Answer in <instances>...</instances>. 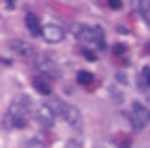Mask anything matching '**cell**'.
Instances as JSON below:
<instances>
[{
	"instance_id": "6da1fadb",
	"label": "cell",
	"mask_w": 150,
	"mask_h": 148,
	"mask_svg": "<svg viewBox=\"0 0 150 148\" xmlns=\"http://www.w3.org/2000/svg\"><path fill=\"white\" fill-rule=\"evenodd\" d=\"M33 110V102L27 94H19L8 106L6 115L2 117V125L6 129H23L27 125V117Z\"/></svg>"
},
{
	"instance_id": "7a4b0ae2",
	"label": "cell",
	"mask_w": 150,
	"mask_h": 148,
	"mask_svg": "<svg viewBox=\"0 0 150 148\" xmlns=\"http://www.w3.org/2000/svg\"><path fill=\"white\" fill-rule=\"evenodd\" d=\"M48 106L54 110V115L63 117V119H65V123H67L69 127H77V129L81 127L83 117H81V110H79L77 106H73V104L65 102L63 98H52V102H50Z\"/></svg>"
},
{
	"instance_id": "3957f363",
	"label": "cell",
	"mask_w": 150,
	"mask_h": 148,
	"mask_svg": "<svg viewBox=\"0 0 150 148\" xmlns=\"http://www.w3.org/2000/svg\"><path fill=\"white\" fill-rule=\"evenodd\" d=\"M75 33H77L79 42L94 48H104V31L98 25H81L75 29Z\"/></svg>"
},
{
	"instance_id": "277c9868",
	"label": "cell",
	"mask_w": 150,
	"mask_h": 148,
	"mask_svg": "<svg viewBox=\"0 0 150 148\" xmlns=\"http://www.w3.org/2000/svg\"><path fill=\"white\" fill-rule=\"evenodd\" d=\"M127 119L134 129H144L150 123V110L142 104V102H134L127 110Z\"/></svg>"
},
{
	"instance_id": "5b68a950",
	"label": "cell",
	"mask_w": 150,
	"mask_h": 148,
	"mask_svg": "<svg viewBox=\"0 0 150 148\" xmlns=\"http://www.w3.org/2000/svg\"><path fill=\"white\" fill-rule=\"evenodd\" d=\"M33 65H35L38 71H40L42 77H52V79H56V77L61 75L59 65H56L50 57H46V54H35V57H33Z\"/></svg>"
},
{
	"instance_id": "8992f818",
	"label": "cell",
	"mask_w": 150,
	"mask_h": 148,
	"mask_svg": "<svg viewBox=\"0 0 150 148\" xmlns=\"http://www.w3.org/2000/svg\"><path fill=\"white\" fill-rule=\"evenodd\" d=\"M31 113H33L35 121L40 123L42 127H52V125H54L56 115H54V110H52L48 104H38V106H33Z\"/></svg>"
},
{
	"instance_id": "52a82bcc",
	"label": "cell",
	"mask_w": 150,
	"mask_h": 148,
	"mask_svg": "<svg viewBox=\"0 0 150 148\" xmlns=\"http://www.w3.org/2000/svg\"><path fill=\"white\" fill-rule=\"evenodd\" d=\"M11 50L15 52V54H19V57H23V59H33L35 57V46L31 44V42H27V40H19V38H15V40H11Z\"/></svg>"
},
{
	"instance_id": "ba28073f",
	"label": "cell",
	"mask_w": 150,
	"mask_h": 148,
	"mask_svg": "<svg viewBox=\"0 0 150 148\" xmlns=\"http://www.w3.org/2000/svg\"><path fill=\"white\" fill-rule=\"evenodd\" d=\"M42 35H44V40L50 42V44H61L65 40V29L61 25H54V23H48L42 27Z\"/></svg>"
},
{
	"instance_id": "9c48e42d",
	"label": "cell",
	"mask_w": 150,
	"mask_h": 148,
	"mask_svg": "<svg viewBox=\"0 0 150 148\" xmlns=\"http://www.w3.org/2000/svg\"><path fill=\"white\" fill-rule=\"evenodd\" d=\"M25 25L31 31V35H42V23H40V19H38L33 13H27L25 15Z\"/></svg>"
},
{
	"instance_id": "30bf717a",
	"label": "cell",
	"mask_w": 150,
	"mask_h": 148,
	"mask_svg": "<svg viewBox=\"0 0 150 148\" xmlns=\"http://www.w3.org/2000/svg\"><path fill=\"white\" fill-rule=\"evenodd\" d=\"M33 88L40 92V94H44V96H50V92H52V88H50V84L46 81V77H35L33 79Z\"/></svg>"
},
{
	"instance_id": "8fae6325",
	"label": "cell",
	"mask_w": 150,
	"mask_h": 148,
	"mask_svg": "<svg viewBox=\"0 0 150 148\" xmlns=\"http://www.w3.org/2000/svg\"><path fill=\"white\" fill-rule=\"evenodd\" d=\"M138 84H140V88H144V90L150 88V67H144V69L140 71V79H138Z\"/></svg>"
},
{
	"instance_id": "7c38bea8",
	"label": "cell",
	"mask_w": 150,
	"mask_h": 148,
	"mask_svg": "<svg viewBox=\"0 0 150 148\" xmlns=\"http://www.w3.org/2000/svg\"><path fill=\"white\" fill-rule=\"evenodd\" d=\"M94 81V75L90 71H79L77 73V84H81V86H90Z\"/></svg>"
},
{
	"instance_id": "4fadbf2b",
	"label": "cell",
	"mask_w": 150,
	"mask_h": 148,
	"mask_svg": "<svg viewBox=\"0 0 150 148\" xmlns=\"http://www.w3.org/2000/svg\"><path fill=\"white\" fill-rule=\"evenodd\" d=\"M108 6L115 8V11H119V8L123 6V2H121V0H108Z\"/></svg>"
},
{
	"instance_id": "5bb4252c",
	"label": "cell",
	"mask_w": 150,
	"mask_h": 148,
	"mask_svg": "<svg viewBox=\"0 0 150 148\" xmlns=\"http://www.w3.org/2000/svg\"><path fill=\"white\" fill-rule=\"evenodd\" d=\"M83 57L88 61H96V52H94V50H83Z\"/></svg>"
},
{
	"instance_id": "9a60e30c",
	"label": "cell",
	"mask_w": 150,
	"mask_h": 148,
	"mask_svg": "<svg viewBox=\"0 0 150 148\" xmlns=\"http://www.w3.org/2000/svg\"><path fill=\"white\" fill-rule=\"evenodd\" d=\"M125 50H127V48H125V46H121V44H117L115 48H112V52H115V54H125Z\"/></svg>"
},
{
	"instance_id": "2e32d148",
	"label": "cell",
	"mask_w": 150,
	"mask_h": 148,
	"mask_svg": "<svg viewBox=\"0 0 150 148\" xmlns=\"http://www.w3.org/2000/svg\"><path fill=\"white\" fill-rule=\"evenodd\" d=\"M98 148H115L112 144H102V146H98Z\"/></svg>"
},
{
	"instance_id": "e0dca14e",
	"label": "cell",
	"mask_w": 150,
	"mask_h": 148,
	"mask_svg": "<svg viewBox=\"0 0 150 148\" xmlns=\"http://www.w3.org/2000/svg\"><path fill=\"white\" fill-rule=\"evenodd\" d=\"M13 4H15V0H8V6H11V8H13Z\"/></svg>"
}]
</instances>
